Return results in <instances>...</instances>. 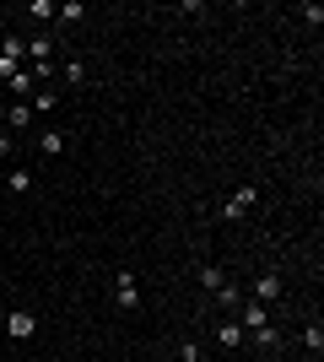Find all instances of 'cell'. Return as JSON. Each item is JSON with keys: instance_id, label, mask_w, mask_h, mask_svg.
Segmentation results:
<instances>
[{"instance_id": "1", "label": "cell", "mask_w": 324, "mask_h": 362, "mask_svg": "<svg viewBox=\"0 0 324 362\" xmlns=\"http://www.w3.org/2000/svg\"><path fill=\"white\" fill-rule=\"evenodd\" d=\"M22 60H27V38H17V33H11V38L0 43V76L11 81L22 71Z\"/></svg>"}, {"instance_id": "2", "label": "cell", "mask_w": 324, "mask_h": 362, "mask_svg": "<svg viewBox=\"0 0 324 362\" xmlns=\"http://www.w3.org/2000/svg\"><path fill=\"white\" fill-rule=\"evenodd\" d=\"M254 201H260V189H254V184H243V189H233V201L222 205V217H227V222L249 217V211H254Z\"/></svg>"}, {"instance_id": "3", "label": "cell", "mask_w": 324, "mask_h": 362, "mask_svg": "<svg viewBox=\"0 0 324 362\" xmlns=\"http://www.w3.org/2000/svg\"><path fill=\"white\" fill-rule=\"evenodd\" d=\"M114 298H119V308H141V287H135V276H130V270H119V276H114Z\"/></svg>"}, {"instance_id": "4", "label": "cell", "mask_w": 324, "mask_h": 362, "mask_svg": "<svg viewBox=\"0 0 324 362\" xmlns=\"http://www.w3.org/2000/svg\"><path fill=\"white\" fill-rule=\"evenodd\" d=\"M238 324H243V335H249V330H265V324H270V308H265V303H238Z\"/></svg>"}, {"instance_id": "5", "label": "cell", "mask_w": 324, "mask_h": 362, "mask_svg": "<svg viewBox=\"0 0 324 362\" xmlns=\"http://www.w3.org/2000/svg\"><path fill=\"white\" fill-rule=\"evenodd\" d=\"M6 330H11V341H33V335H38V319H33V314H11Z\"/></svg>"}, {"instance_id": "6", "label": "cell", "mask_w": 324, "mask_h": 362, "mask_svg": "<svg viewBox=\"0 0 324 362\" xmlns=\"http://www.w3.org/2000/svg\"><path fill=\"white\" fill-rule=\"evenodd\" d=\"M27 124H33V108H27V103H11V108H6V130H11V136H22Z\"/></svg>"}, {"instance_id": "7", "label": "cell", "mask_w": 324, "mask_h": 362, "mask_svg": "<svg viewBox=\"0 0 324 362\" xmlns=\"http://www.w3.org/2000/svg\"><path fill=\"white\" fill-rule=\"evenodd\" d=\"M216 341H222L227 352H233V346H243L249 335H243V324H238V319H222V324H216Z\"/></svg>"}, {"instance_id": "8", "label": "cell", "mask_w": 324, "mask_h": 362, "mask_svg": "<svg viewBox=\"0 0 324 362\" xmlns=\"http://www.w3.org/2000/svg\"><path fill=\"white\" fill-rule=\"evenodd\" d=\"M281 298V276H260L254 282V303H276Z\"/></svg>"}, {"instance_id": "9", "label": "cell", "mask_w": 324, "mask_h": 362, "mask_svg": "<svg viewBox=\"0 0 324 362\" xmlns=\"http://www.w3.org/2000/svg\"><path fill=\"white\" fill-rule=\"evenodd\" d=\"M33 87H38L33 71H17V76H11V98H27V103H33Z\"/></svg>"}, {"instance_id": "10", "label": "cell", "mask_w": 324, "mask_h": 362, "mask_svg": "<svg viewBox=\"0 0 324 362\" xmlns=\"http://www.w3.org/2000/svg\"><path fill=\"white\" fill-rule=\"evenodd\" d=\"M38 152H43V157H60V152H65V136H60V130H43V136H38Z\"/></svg>"}, {"instance_id": "11", "label": "cell", "mask_w": 324, "mask_h": 362, "mask_svg": "<svg viewBox=\"0 0 324 362\" xmlns=\"http://www.w3.org/2000/svg\"><path fill=\"white\" fill-rule=\"evenodd\" d=\"M49 55H54L49 38H27V60H33V65H49Z\"/></svg>"}, {"instance_id": "12", "label": "cell", "mask_w": 324, "mask_h": 362, "mask_svg": "<svg viewBox=\"0 0 324 362\" xmlns=\"http://www.w3.org/2000/svg\"><path fill=\"white\" fill-rule=\"evenodd\" d=\"M216 303H222L227 314H233V308H238V303H243V292H238V287H233V282H222V287H216Z\"/></svg>"}, {"instance_id": "13", "label": "cell", "mask_w": 324, "mask_h": 362, "mask_svg": "<svg viewBox=\"0 0 324 362\" xmlns=\"http://www.w3.org/2000/svg\"><path fill=\"white\" fill-rule=\"evenodd\" d=\"M222 282H227V276H222V265H205V270H200V287H205V292H216Z\"/></svg>"}, {"instance_id": "14", "label": "cell", "mask_w": 324, "mask_h": 362, "mask_svg": "<svg viewBox=\"0 0 324 362\" xmlns=\"http://www.w3.org/2000/svg\"><path fill=\"white\" fill-rule=\"evenodd\" d=\"M303 346H308V352H319V346H324V330H319V319H314V324H303Z\"/></svg>"}, {"instance_id": "15", "label": "cell", "mask_w": 324, "mask_h": 362, "mask_svg": "<svg viewBox=\"0 0 324 362\" xmlns=\"http://www.w3.org/2000/svg\"><path fill=\"white\" fill-rule=\"evenodd\" d=\"M249 341H254V346H276L281 335H276V324H265V330H249Z\"/></svg>"}, {"instance_id": "16", "label": "cell", "mask_w": 324, "mask_h": 362, "mask_svg": "<svg viewBox=\"0 0 324 362\" xmlns=\"http://www.w3.org/2000/svg\"><path fill=\"white\" fill-rule=\"evenodd\" d=\"M11 189H17V195H22V189H33V173H27V168H11Z\"/></svg>"}, {"instance_id": "17", "label": "cell", "mask_w": 324, "mask_h": 362, "mask_svg": "<svg viewBox=\"0 0 324 362\" xmlns=\"http://www.w3.org/2000/svg\"><path fill=\"white\" fill-rule=\"evenodd\" d=\"M65 81H71V87H81V81H87V71H81V60H65Z\"/></svg>"}, {"instance_id": "18", "label": "cell", "mask_w": 324, "mask_h": 362, "mask_svg": "<svg viewBox=\"0 0 324 362\" xmlns=\"http://www.w3.org/2000/svg\"><path fill=\"white\" fill-rule=\"evenodd\" d=\"M17 146H11V130H0V157H11Z\"/></svg>"}]
</instances>
